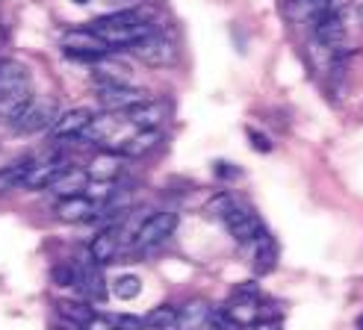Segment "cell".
I'll return each mask as SVG.
<instances>
[{
  "mask_svg": "<svg viewBox=\"0 0 363 330\" xmlns=\"http://www.w3.org/2000/svg\"><path fill=\"white\" fill-rule=\"evenodd\" d=\"M53 124H57V101L53 98H33L24 113L12 121V130L15 133H42V130H53Z\"/></svg>",
  "mask_w": 363,
  "mask_h": 330,
  "instance_id": "7a4b0ae2",
  "label": "cell"
},
{
  "mask_svg": "<svg viewBox=\"0 0 363 330\" xmlns=\"http://www.w3.org/2000/svg\"><path fill=\"white\" fill-rule=\"evenodd\" d=\"M169 113H172L169 101H151L148 98L145 103L127 109V124L139 127V130H160V127L169 121Z\"/></svg>",
  "mask_w": 363,
  "mask_h": 330,
  "instance_id": "8992f818",
  "label": "cell"
},
{
  "mask_svg": "<svg viewBox=\"0 0 363 330\" xmlns=\"http://www.w3.org/2000/svg\"><path fill=\"white\" fill-rule=\"evenodd\" d=\"M92 71H95V83H113V86H130V65L121 62L113 53L95 59L92 62Z\"/></svg>",
  "mask_w": 363,
  "mask_h": 330,
  "instance_id": "5bb4252c",
  "label": "cell"
},
{
  "mask_svg": "<svg viewBox=\"0 0 363 330\" xmlns=\"http://www.w3.org/2000/svg\"><path fill=\"white\" fill-rule=\"evenodd\" d=\"M104 4H110V6H116L118 12H124V9H136V6H142V0H104Z\"/></svg>",
  "mask_w": 363,
  "mask_h": 330,
  "instance_id": "836d02e7",
  "label": "cell"
},
{
  "mask_svg": "<svg viewBox=\"0 0 363 330\" xmlns=\"http://www.w3.org/2000/svg\"><path fill=\"white\" fill-rule=\"evenodd\" d=\"M30 162H33V159H18V162L6 165V169L0 171V195L9 192L12 186H21V180H24V174H27V169H30Z\"/></svg>",
  "mask_w": 363,
  "mask_h": 330,
  "instance_id": "484cf974",
  "label": "cell"
},
{
  "mask_svg": "<svg viewBox=\"0 0 363 330\" xmlns=\"http://www.w3.org/2000/svg\"><path fill=\"white\" fill-rule=\"evenodd\" d=\"M30 101H33V91H30L27 68L15 59H4L0 62V118L15 121Z\"/></svg>",
  "mask_w": 363,
  "mask_h": 330,
  "instance_id": "6da1fadb",
  "label": "cell"
},
{
  "mask_svg": "<svg viewBox=\"0 0 363 330\" xmlns=\"http://www.w3.org/2000/svg\"><path fill=\"white\" fill-rule=\"evenodd\" d=\"M121 154H116V151H101V154H95L92 159H89V165H86V174H89V180H101V183H113L118 174H121Z\"/></svg>",
  "mask_w": 363,
  "mask_h": 330,
  "instance_id": "2e32d148",
  "label": "cell"
},
{
  "mask_svg": "<svg viewBox=\"0 0 363 330\" xmlns=\"http://www.w3.org/2000/svg\"><path fill=\"white\" fill-rule=\"evenodd\" d=\"M251 248V263H254V274L257 278H263V274L275 271V263H278V248L275 242H272V236L263 230L260 236H254V239L248 242Z\"/></svg>",
  "mask_w": 363,
  "mask_h": 330,
  "instance_id": "4fadbf2b",
  "label": "cell"
},
{
  "mask_svg": "<svg viewBox=\"0 0 363 330\" xmlns=\"http://www.w3.org/2000/svg\"><path fill=\"white\" fill-rule=\"evenodd\" d=\"M145 324L151 330H174L177 327V307L172 304H160L154 307L148 316H145Z\"/></svg>",
  "mask_w": 363,
  "mask_h": 330,
  "instance_id": "cb8c5ba5",
  "label": "cell"
},
{
  "mask_svg": "<svg viewBox=\"0 0 363 330\" xmlns=\"http://www.w3.org/2000/svg\"><path fill=\"white\" fill-rule=\"evenodd\" d=\"M133 53H136V59H142L151 68H166V65H174L177 59V47L169 39H162V35H151V39L133 45Z\"/></svg>",
  "mask_w": 363,
  "mask_h": 330,
  "instance_id": "52a82bcc",
  "label": "cell"
},
{
  "mask_svg": "<svg viewBox=\"0 0 363 330\" xmlns=\"http://www.w3.org/2000/svg\"><path fill=\"white\" fill-rule=\"evenodd\" d=\"M177 230V212H154L136 227L133 233V245L136 248H154L162 245L169 236Z\"/></svg>",
  "mask_w": 363,
  "mask_h": 330,
  "instance_id": "5b68a950",
  "label": "cell"
},
{
  "mask_svg": "<svg viewBox=\"0 0 363 330\" xmlns=\"http://www.w3.org/2000/svg\"><path fill=\"white\" fill-rule=\"evenodd\" d=\"M357 330H363V316H357Z\"/></svg>",
  "mask_w": 363,
  "mask_h": 330,
  "instance_id": "74e56055",
  "label": "cell"
},
{
  "mask_svg": "<svg viewBox=\"0 0 363 330\" xmlns=\"http://www.w3.org/2000/svg\"><path fill=\"white\" fill-rule=\"evenodd\" d=\"M86 186H89L86 169H80V165H65L62 174L50 183V192L60 198H71V195H83Z\"/></svg>",
  "mask_w": 363,
  "mask_h": 330,
  "instance_id": "e0dca14e",
  "label": "cell"
},
{
  "mask_svg": "<svg viewBox=\"0 0 363 330\" xmlns=\"http://www.w3.org/2000/svg\"><path fill=\"white\" fill-rule=\"evenodd\" d=\"M160 142H162V133H160V130H139V133L127 136V139L121 142L118 154H121V157H130V159H139V157H145V154H151Z\"/></svg>",
  "mask_w": 363,
  "mask_h": 330,
  "instance_id": "ffe728a7",
  "label": "cell"
},
{
  "mask_svg": "<svg viewBox=\"0 0 363 330\" xmlns=\"http://www.w3.org/2000/svg\"><path fill=\"white\" fill-rule=\"evenodd\" d=\"M113 322H116V319H113ZM116 327H118V330H151L142 319H133V316H121V319L116 322Z\"/></svg>",
  "mask_w": 363,
  "mask_h": 330,
  "instance_id": "4dcf8cb0",
  "label": "cell"
},
{
  "mask_svg": "<svg viewBox=\"0 0 363 330\" xmlns=\"http://www.w3.org/2000/svg\"><path fill=\"white\" fill-rule=\"evenodd\" d=\"M222 222H225L228 233H230L237 242H242V245H248V242L254 239V236H260V233H263L260 218L254 215L251 210L240 207V204H233V207H230V212L222 218Z\"/></svg>",
  "mask_w": 363,
  "mask_h": 330,
  "instance_id": "9c48e42d",
  "label": "cell"
},
{
  "mask_svg": "<svg viewBox=\"0 0 363 330\" xmlns=\"http://www.w3.org/2000/svg\"><path fill=\"white\" fill-rule=\"evenodd\" d=\"M95 98L104 106V113H127L139 103L148 101L142 89L136 86H113V83H95Z\"/></svg>",
  "mask_w": 363,
  "mask_h": 330,
  "instance_id": "277c9868",
  "label": "cell"
},
{
  "mask_svg": "<svg viewBox=\"0 0 363 330\" xmlns=\"http://www.w3.org/2000/svg\"><path fill=\"white\" fill-rule=\"evenodd\" d=\"M237 204V200H233L228 192H219V195H213L210 198V204H207V212L213 215V218H225L228 212H230V207Z\"/></svg>",
  "mask_w": 363,
  "mask_h": 330,
  "instance_id": "f1b7e54d",
  "label": "cell"
},
{
  "mask_svg": "<svg viewBox=\"0 0 363 330\" xmlns=\"http://www.w3.org/2000/svg\"><path fill=\"white\" fill-rule=\"evenodd\" d=\"M98 204H92L86 195H71V198H60L57 204V215L60 222L65 224H80V222H92V218H98Z\"/></svg>",
  "mask_w": 363,
  "mask_h": 330,
  "instance_id": "30bf717a",
  "label": "cell"
},
{
  "mask_svg": "<svg viewBox=\"0 0 363 330\" xmlns=\"http://www.w3.org/2000/svg\"><path fill=\"white\" fill-rule=\"evenodd\" d=\"M331 12H337L334 0H286L284 4L286 21H293V24H316L319 18Z\"/></svg>",
  "mask_w": 363,
  "mask_h": 330,
  "instance_id": "ba28073f",
  "label": "cell"
},
{
  "mask_svg": "<svg viewBox=\"0 0 363 330\" xmlns=\"http://www.w3.org/2000/svg\"><path fill=\"white\" fill-rule=\"evenodd\" d=\"M62 169H65V162H60L57 157H48V159H39V162L33 159L24 180H21V186H27V189H50V183L62 174Z\"/></svg>",
  "mask_w": 363,
  "mask_h": 330,
  "instance_id": "8fae6325",
  "label": "cell"
},
{
  "mask_svg": "<svg viewBox=\"0 0 363 330\" xmlns=\"http://www.w3.org/2000/svg\"><path fill=\"white\" fill-rule=\"evenodd\" d=\"M248 139L254 142V151H260V154H269V151H272V142H269L263 133L254 130V127H248Z\"/></svg>",
  "mask_w": 363,
  "mask_h": 330,
  "instance_id": "f546056e",
  "label": "cell"
},
{
  "mask_svg": "<svg viewBox=\"0 0 363 330\" xmlns=\"http://www.w3.org/2000/svg\"><path fill=\"white\" fill-rule=\"evenodd\" d=\"M53 330H68V327H53Z\"/></svg>",
  "mask_w": 363,
  "mask_h": 330,
  "instance_id": "f35d334b",
  "label": "cell"
},
{
  "mask_svg": "<svg viewBox=\"0 0 363 330\" xmlns=\"http://www.w3.org/2000/svg\"><path fill=\"white\" fill-rule=\"evenodd\" d=\"M57 307H60V316L65 322H71L74 327H80V330L95 319V309H89L86 304H77V301H60Z\"/></svg>",
  "mask_w": 363,
  "mask_h": 330,
  "instance_id": "d4e9b609",
  "label": "cell"
},
{
  "mask_svg": "<svg viewBox=\"0 0 363 330\" xmlns=\"http://www.w3.org/2000/svg\"><path fill=\"white\" fill-rule=\"evenodd\" d=\"M71 4H80L83 6V4H92V0H71Z\"/></svg>",
  "mask_w": 363,
  "mask_h": 330,
  "instance_id": "8d00e7d4",
  "label": "cell"
},
{
  "mask_svg": "<svg viewBox=\"0 0 363 330\" xmlns=\"http://www.w3.org/2000/svg\"><path fill=\"white\" fill-rule=\"evenodd\" d=\"M89 121H92V113L83 109V106H77V109H71V113L57 118V124H53V136L57 139H77L89 127Z\"/></svg>",
  "mask_w": 363,
  "mask_h": 330,
  "instance_id": "d6986e66",
  "label": "cell"
},
{
  "mask_svg": "<svg viewBox=\"0 0 363 330\" xmlns=\"http://www.w3.org/2000/svg\"><path fill=\"white\" fill-rule=\"evenodd\" d=\"M216 177L233 180V177H240V169H233V165H228V162H216Z\"/></svg>",
  "mask_w": 363,
  "mask_h": 330,
  "instance_id": "d6a6232c",
  "label": "cell"
},
{
  "mask_svg": "<svg viewBox=\"0 0 363 330\" xmlns=\"http://www.w3.org/2000/svg\"><path fill=\"white\" fill-rule=\"evenodd\" d=\"M83 292V298L89 301H104L106 298V280H104V274L98 266H80V274H77V286Z\"/></svg>",
  "mask_w": 363,
  "mask_h": 330,
  "instance_id": "44dd1931",
  "label": "cell"
},
{
  "mask_svg": "<svg viewBox=\"0 0 363 330\" xmlns=\"http://www.w3.org/2000/svg\"><path fill=\"white\" fill-rule=\"evenodd\" d=\"M222 313L237 324L240 330L245 327H254L260 322V298H245V295H233L225 307H222Z\"/></svg>",
  "mask_w": 363,
  "mask_h": 330,
  "instance_id": "7c38bea8",
  "label": "cell"
},
{
  "mask_svg": "<svg viewBox=\"0 0 363 330\" xmlns=\"http://www.w3.org/2000/svg\"><path fill=\"white\" fill-rule=\"evenodd\" d=\"M62 50H65V57H71V59H86V62H95V59H101V57H106V53H110V47H106L89 27L68 30V33L62 35Z\"/></svg>",
  "mask_w": 363,
  "mask_h": 330,
  "instance_id": "3957f363",
  "label": "cell"
},
{
  "mask_svg": "<svg viewBox=\"0 0 363 330\" xmlns=\"http://www.w3.org/2000/svg\"><path fill=\"white\" fill-rule=\"evenodd\" d=\"M77 274H80V266L74 263H57L50 271V278L57 286H77Z\"/></svg>",
  "mask_w": 363,
  "mask_h": 330,
  "instance_id": "83f0119b",
  "label": "cell"
},
{
  "mask_svg": "<svg viewBox=\"0 0 363 330\" xmlns=\"http://www.w3.org/2000/svg\"><path fill=\"white\" fill-rule=\"evenodd\" d=\"M139 292H142V280L136 274H121V278L113 280V295L118 301H133V298H139Z\"/></svg>",
  "mask_w": 363,
  "mask_h": 330,
  "instance_id": "4316f807",
  "label": "cell"
},
{
  "mask_svg": "<svg viewBox=\"0 0 363 330\" xmlns=\"http://www.w3.org/2000/svg\"><path fill=\"white\" fill-rule=\"evenodd\" d=\"M357 18H360V24H363V4L357 6Z\"/></svg>",
  "mask_w": 363,
  "mask_h": 330,
  "instance_id": "d590c367",
  "label": "cell"
},
{
  "mask_svg": "<svg viewBox=\"0 0 363 330\" xmlns=\"http://www.w3.org/2000/svg\"><path fill=\"white\" fill-rule=\"evenodd\" d=\"M313 39H316L325 50H337V47L342 45V39H346V21H342L337 12L319 18V21L313 24Z\"/></svg>",
  "mask_w": 363,
  "mask_h": 330,
  "instance_id": "9a60e30c",
  "label": "cell"
},
{
  "mask_svg": "<svg viewBox=\"0 0 363 330\" xmlns=\"http://www.w3.org/2000/svg\"><path fill=\"white\" fill-rule=\"evenodd\" d=\"M118 113H101V115H92V121H89V127L80 133V139H86V142H95V144H101V142H110L113 136H116V130H118Z\"/></svg>",
  "mask_w": 363,
  "mask_h": 330,
  "instance_id": "603a6c76",
  "label": "cell"
},
{
  "mask_svg": "<svg viewBox=\"0 0 363 330\" xmlns=\"http://www.w3.org/2000/svg\"><path fill=\"white\" fill-rule=\"evenodd\" d=\"M210 304L204 298H192L177 309V327L180 330H204L207 316H210Z\"/></svg>",
  "mask_w": 363,
  "mask_h": 330,
  "instance_id": "7402d4cb",
  "label": "cell"
},
{
  "mask_svg": "<svg viewBox=\"0 0 363 330\" xmlns=\"http://www.w3.org/2000/svg\"><path fill=\"white\" fill-rule=\"evenodd\" d=\"M116 256H118V239L113 230H101L95 239L89 242V263L92 266L104 268V266H110Z\"/></svg>",
  "mask_w": 363,
  "mask_h": 330,
  "instance_id": "ac0fdd59",
  "label": "cell"
},
{
  "mask_svg": "<svg viewBox=\"0 0 363 330\" xmlns=\"http://www.w3.org/2000/svg\"><path fill=\"white\" fill-rule=\"evenodd\" d=\"M245 330H281V322H257L254 327H245Z\"/></svg>",
  "mask_w": 363,
  "mask_h": 330,
  "instance_id": "e575fe53",
  "label": "cell"
},
{
  "mask_svg": "<svg viewBox=\"0 0 363 330\" xmlns=\"http://www.w3.org/2000/svg\"><path fill=\"white\" fill-rule=\"evenodd\" d=\"M83 330H118V327H116L113 319H106V316H98V313H95V319L89 322Z\"/></svg>",
  "mask_w": 363,
  "mask_h": 330,
  "instance_id": "1f68e13d",
  "label": "cell"
}]
</instances>
